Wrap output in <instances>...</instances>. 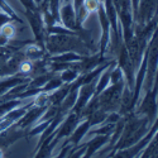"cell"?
I'll use <instances>...</instances> for the list:
<instances>
[{"label":"cell","instance_id":"44dd1931","mask_svg":"<svg viewBox=\"0 0 158 158\" xmlns=\"http://www.w3.org/2000/svg\"><path fill=\"white\" fill-rule=\"evenodd\" d=\"M138 3L139 0H131V9L134 11V15L137 14V9H138Z\"/></svg>","mask_w":158,"mask_h":158},{"label":"cell","instance_id":"ba28073f","mask_svg":"<svg viewBox=\"0 0 158 158\" xmlns=\"http://www.w3.org/2000/svg\"><path fill=\"white\" fill-rule=\"evenodd\" d=\"M95 91V82H90V84H85V86L81 89V93H80V100L77 101L76 105V113H80L81 109L87 104L89 99L91 98L93 93Z\"/></svg>","mask_w":158,"mask_h":158},{"label":"cell","instance_id":"52a82bcc","mask_svg":"<svg viewBox=\"0 0 158 158\" xmlns=\"http://www.w3.org/2000/svg\"><path fill=\"white\" fill-rule=\"evenodd\" d=\"M76 13L73 11L72 9V5L71 4H66L62 9H61V18H62V22L63 24L66 25L67 28L70 29H77L78 25L76 23Z\"/></svg>","mask_w":158,"mask_h":158},{"label":"cell","instance_id":"603a6c76","mask_svg":"<svg viewBox=\"0 0 158 158\" xmlns=\"http://www.w3.org/2000/svg\"><path fill=\"white\" fill-rule=\"evenodd\" d=\"M63 2H66V3H69V0H63Z\"/></svg>","mask_w":158,"mask_h":158},{"label":"cell","instance_id":"ffe728a7","mask_svg":"<svg viewBox=\"0 0 158 158\" xmlns=\"http://www.w3.org/2000/svg\"><path fill=\"white\" fill-rule=\"evenodd\" d=\"M154 82H153V85H154V87H153V90H152V93L154 94V95H157L158 94V69H157V72H156V76H154Z\"/></svg>","mask_w":158,"mask_h":158},{"label":"cell","instance_id":"4fadbf2b","mask_svg":"<svg viewBox=\"0 0 158 158\" xmlns=\"http://www.w3.org/2000/svg\"><path fill=\"white\" fill-rule=\"evenodd\" d=\"M67 93H69V89H62V90L57 91V93H55L53 95H51L48 99H49L52 102L57 104V102H60L62 99H64V96L67 95Z\"/></svg>","mask_w":158,"mask_h":158},{"label":"cell","instance_id":"8fae6325","mask_svg":"<svg viewBox=\"0 0 158 158\" xmlns=\"http://www.w3.org/2000/svg\"><path fill=\"white\" fill-rule=\"evenodd\" d=\"M109 82H110V72L108 71V72H105V73L101 76L100 81L98 82V86H96V95H99L102 90L106 89V86L109 85Z\"/></svg>","mask_w":158,"mask_h":158},{"label":"cell","instance_id":"ac0fdd59","mask_svg":"<svg viewBox=\"0 0 158 158\" xmlns=\"http://www.w3.org/2000/svg\"><path fill=\"white\" fill-rule=\"evenodd\" d=\"M61 85V80L60 78H56V80H52L49 84H48V86L46 87V90H52V89H57L58 86Z\"/></svg>","mask_w":158,"mask_h":158},{"label":"cell","instance_id":"5b68a950","mask_svg":"<svg viewBox=\"0 0 158 158\" xmlns=\"http://www.w3.org/2000/svg\"><path fill=\"white\" fill-rule=\"evenodd\" d=\"M156 96L152 90L147 91V95L144 98L142 105L139 106V109L137 110V115H143V116H147L149 123L154 120V115L157 111V101H156Z\"/></svg>","mask_w":158,"mask_h":158},{"label":"cell","instance_id":"7c38bea8","mask_svg":"<svg viewBox=\"0 0 158 158\" xmlns=\"http://www.w3.org/2000/svg\"><path fill=\"white\" fill-rule=\"evenodd\" d=\"M124 80V76H123V71L120 67H116L111 72H110V82L111 84H116V82H119Z\"/></svg>","mask_w":158,"mask_h":158},{"label":"cell","instance_id":"5bb4252c","mask_svg":"<svg viewBox=\"0 0 158 158\" xmlns=\"http://www.w3.org/2000/svg\"><path fill=\"white\" fill-rule=\"evenodd\" d=\"M100 4H101L100 0H85V2H84V6L86 8V10L89 13L98 10L99 6H100Z\"/></svg>","mask_w":158,"mask_h":158},{"label":"cell","instance_id":"7402d4cb","mask_svg":"<svg viewBox=\"0 0 158 158\" xmlns=\"http://www.w3.org/2000/svg\"><path fill=\"white\" fill-rule=\"evenodd\" d=\"M85 0H75V8H76V11L78 10V8H80L82 4H84Z\"/></svg>","mask_w":158,"mask_h":158},{"label":"cell","instance_id":"30bf717a","mask_svg":"<svg viewBox=\"0 0 158 158\" xmlns=\"http://www.w3.org/2000/svg\"><path fill=\"white\" fill-rule=\"evenodd\" d=\"M91 127V124H90V120H86L84 124H81L80 127H78L77 129H76V131L73 133V137H72V142L75 143V144H77L78 142L81 140V138L85 135V133L87 131V129Z\"/></svg>","mask_w":158,"mask_h":158},{"label":"cell","instance_id":"9c48e42d","mask_svg":"<svg viewBox=\"0 0 158 158\" xmlns=\"http://www.w3.org/2000/svg\"><path fill=\"white\" fill-rule=\"evenodd\" d=\"M109 137L110 135H108V134H102L101 137H96L93 142H90L89 144H87V148H89V151H87V153H86V157H90L91 154H94L101 146H104L105 143H108V140H109Z\"/></svg>","mask_w":158,"mask_h":158},{"label":"cell","instance_id":"7a4b0ae2","mask_svg":"<svg viewBox=\"0 0 158 158\" xmlns=\"http://www.w3.org/2000/svg\"><path fill=\"white\" fill-rule=\"evenodd\" d=\"M146 58H147L146 89L148 91V90H152V86H153V82H154V76H156V72H157V69H158V24H157V27L153 32L151 42L148 44Z\"/></svg>","mask_w":158,"mask_h":158},{"label":"cell","instance_id":"d6986e66","mask_svg":"<svg viewBox=\"0 0 158 158\" xmlns=\"http://www.w3.org/2000/svg\"><path fill=\"white\" fill-rule=\"evenodd\" d=\"M32 63L31 62H23L22 64H20V70H22V72H29L31 70H32Z\"/></svg>","mask_w":158,"mask_h":158},{"label":"cell","instance_id":"277c9868","mask_svg":"<svg viewBox=\"0 0 158 158\" xmlns=\"http://www.w3.org/2000/svg\"><path fill=\"white\" fill-rule=\"evenodd\" d=\"M119 67L122 69V71L125 73V78H127V85H129V89L133 90V85H134V72H135V66L131 61L128 49L125 47V44H122L120 51H119Z\"/></svg>","mask_w":158,"mask_h":158},{"label":"cell","instance_id":"9a60e30c","mask_svg":"<svg viewBox=\"0 0 158 158\" xmlns=\"http://www.w3.org/2000/svg\"><path fill=\"white\" fill-rule=\"evenodd\" d=\"M76 76H77L76 71L69 70V71H64L63 72V75L61 76V78H62L63 81H71V80H73V78H76Z\"/></svg>","mask_w":158,"mask_h":158},{"label":"cell","instance_id":"3957f363","mask_svg":"<svg viewBox=\"0 0 158 158\" xmlns=\"http://www.w3.org/2000/svg\"><path fill=\"white\" fill-rule=\"evenodd\" d=\"M71 33H62V34H57V35H51L48 38V49L51 52H63V51H69V49H73L77 48L81 43V41H78L77 38L69 35Z\"/></svg>","mask_w":158,"mask_h":158},{"label":"cell","instance_id":"e0dca14e","mask_svg":"<svg viewBox=\"0 0 158 158\" xmlns=\"http://www.w3.org/2000/svg\"><path fill=\"white\" fill-rule=\"evenodd\" d=\"M13 34H14V28H13L11 25H5V27L3 28V35L11 37Z\"/></svg>","mask_w":158,"mask_h":158},{"label":"cell","instance_id":"8992f818","mask_svg":"<svg viewBox=\"0 0 158 158\" xmlns=\"http://www.w3.org/2000/svg\"><path fill=\"white\" fill-rule=\"evenodd\" d=\"M99 19H100V23H101V42H100V46H101V52H100V56H102L105 53V48L108 46V42H109V29H110V22L108 19V15L105 13V8H104V4H100L99 6Z\"/></svg>","mask_w":158,"mask_h":158},{"label":"cell","instance_id":"6da1fadb","mask_svg":"<svg viewBox=\"0 0 158 158\" xmlns=\"http://www.w3.org/2000/svg\"><path fill=\"white\" fill-rule=\"evenodd\" d=\"M124 80L111 84V86L106 90H102L98 95L99 100V109L104 111H115L120 105V99L124 89Z\"/></svg>","mask_w":158,"mask_h":158},{"label":"cell","instance_id":"2e32d148","mask_svg":"<svg viewBox=\"0 0 158 158\" xmlns=\"http://www.w3.org/2000/svg\"><path fill=\"white\" fill-rule=\"evenodd\" d=\"M75 60H80V56L73 55V53H69V55L60 56V57L55 58V61H75Z\"/></svg>","mask_w":158,"mask_h":158}]
</instances>
